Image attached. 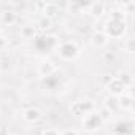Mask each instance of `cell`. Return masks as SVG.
<instances>
[{"instance_id":"obj_24","label":"cell","mask_w":135,"mask_h":135,"mask_svg":"<svg viewBox=\"0 0 135 135\" xmlns=\"http://www.w3.org/2000/svg\"><path fill=\"white\" fill-rule=\"evenodd\" d=\"M45 5H46V2H37L35 3V8H38L40 10V13L43 11V8H45Z\"/></svg>"},{"instance_id":"obj_18","label":"cell","mask_w":135,"mask_h":135,"mask_svg":"<svg viewBox=\"0 0 135 135\" xmlns=\"http://www.w3.org/2000/svg\"><path fill=\"white\" fill-rule=\"evenodd\" d=\"M113 132H118V133H122V135H130L132 133V126L127 124V122H119V124H116Z\"/></svg>"},{"instance_id":"obj_7","label":"cell","mask_w":135,"mask_h":135,"mask_svg":"<svg viewBox=\"0 0 135 135\" xmlns=\"http://www.w3.org/2000/svg\"><path fill=\"white\" fill-rule=\"evenodd\" d=\"M57 70V67L52 60H43L40 65H38V75L43 76V78H49L56 73Z\"/></svg>"},{"instance_id":"obj_22","label":"cell","mask_w":135,"mask_h":135,"mask_svg":"<svg viewBox=\"0 0 135 135\" xmlns=\"http://www.w3.org/2000/svg\"><path fill=\"white\" fill-rule=\"evenodd\" d=\"M41 135H60V132L56 130V129H52V127H49V129H43Z\"/></svg>"},{"instance_id":"obj_21","label":"cell","mask_w":135,"mask_h":135,"mask_svg":"<svg viewBox=\"0 0 135 135\" xmlns=\"http://www.w3.org/2000/svg\"><path fill=\"white\" fill-rule=\"evenodd\" d=\"M110 19H114V21H126V15L124 11L119 8V10H113L111 15H110Z\"/></svg>"},{"instance_id":"obj_8","label":"cell","mask_w":135,"mask_h":135,"mask_svg":"<svg viewBox=\"0 0 135 135\" xmlns=\"http://www.w3.org/2000/svg\"><path fill=\"white\" fill-rule=\"evenodd\" d=\"M91 43H92L94 48L102 49V48H105V46L110 43V38L103 33V30H97V32H94V33L91 35Z\"/></svg>"},{"instance_id":"obj_4","label":"cell","mask_w":135,"mask_h":135,"mask_svg":"<svg viewBox=\"0 0 135 135\" xmlns=\"http://www.w3.org/2000/svg\"><path fill=\"white\" fill-rule=\"evenodd\" d=\"M92 111H95V103L91 99H80L70 105V113L73 116H84Z\"/></svg>"},{"instance_id":"obj_30","label":"cell","mask_w":135,"mask_h":135,"mask_svg":"<svg viewBox=\"0 0 135 135\" xmlns=\"http://www.w3.org/2000/svg\"><path fill=\"white\" fill-rule=\"evenodd\" d=\"M7 135H15V133H7Z\"/></svg>"},{"instance_id":"obj_9","label":"cell","mask_w":135,"mask_h":135,"mask_svg":"<svg viewBox=\"0 0 135 135\" xmlns=\"http://www.w3.org/2000/svg\"><path fill=\"white\" fill-rule=\"evenodd\" d=\"M116 103H118V108L119 110H124V111H130L133 108V97L127 92L121 94L116 97Z\"/></svg>"},{"instance_id":"obj_10","label":"cell","mask_w":135,"mask_h":135,"mask_svg":"<svg viewBox=\"0 0 135 135\" xmlns=\"http://www.w3.org/2000/svg\"><path fill=\"white\" fill-rule=\"evenodd\" d=\"M107 88V91H108V94L110 95H113V97H118V95H121V94H124L126 92V88L113 76L110 81H108V84L105 86Z\"/></svg>"},{"instance_id":"obj_14","label":"cell","mask_w":135,"mask_h":135,"mask_svg":"<svg viewBox=\"0 0 135 135\" xmlns=\"http://www.w3.org/2000/svg\"><path fill=\"white\" fill-rule=\"evenodd\" d=\"M37 35H38V30L35 24H26L21 27V37L24 40H35Z\"/></svg>"},{"instance_id":"obj_28","label":"cell","mask_w":135,"mask_h":135,"mask_svg":"<svg viewBox=\"0 0 135 135\" xmlns=\"http://www.w3.org/2000/svg\"><path fill=\"white\" fill-rule=\"evenodd\" d=\"M7 133H8V132H7L5 129H0V135H7Z\"/></svg>"},{"instance_id":"obj_26","label":"cell","mask_w":135,"mask_h":135,"mask_svg":"<svg viewBox=\"0 0 135 135\" xmlns=\"http://www.w3.org/2000/svg\"><path fill=\"white\" fill-rule=\"evenodd\" d=\"M5 45H7V41H5V38L0 35V51H2L3 48H5Z\"/></svg>"},{"instance_id":"obj_3","label":"cell","mask_w":135,"mask_h":135,"mask_svg":"<svg viewBox=\"0 0 135 135\" xmlns=\"http://www.w3.org/2000/svg\"><path fill=\"white\" fill-rule=\"evenodd\" d=\"M127 32V22L126 21H114L108 19L103 26V33L111 40V38H122Z\"/></svg>"},{"instance_id":"obj_20","label":"cell","mask_w":135,"mask_h":135,"mask_svg":"<svg viewBox=\"0 0 135 135\" xmlns=\"http://www.w3.org/2000/svg\"><path fill=\"white\" fill-rule=\"evenodd\" d=\"M97 114H99V118L102 119V122H103V124H105V122H108V121L111 119V116H113V113H111L110 110L103 108V107H102V108L97 111Z\"/></svg>"},{"instance_id":"obj_2","label":"cell","mask_w":135,"mask_h":135,"mask_svg":"<svg viewBox=\"0 0 135 135\" xmlns=\"http://www.w3.org/2000/svg\"><path fill=\"white\" fill-rule=\"evenodd\" d=\"M33 46L40 52H49V51H56V48L59 46V40L52 33H41L37 35V38L33 40Z\"/></svg>"},{"instance_id":"obj_6","label":"cell","mask_w":135,"mask_h":135,"mask_svg":"<svg viewBox=\"0 0 135 135\" xmlns=\"http://www.w3.org/2000/svg\"><path fill=\"white\" fill-rule=\"evenodd\" d=\"M41 118H43V113H41V110L37 108V107H29V108H26V110L22 111V119H24L27 124H35V122H38Z\"/></svg>"},{"instance_id":"obj_19","label":"cell","mask_w":135,"mask_h":135,"mask_svg":"<svg viewBox=\"0 0 135 135\" xmlns=\"http://www.w3.org/2000/svg\"><path fill=\"white\" fill-rule=\"evenodd\" d=\"M122 48H124V51H126L127 54H133V52H135V40H133L132 37L126 38V41L122 43Z\"/></svg>"},{"instance_id":"obj_5","label":"cell","mask_w":135,"mask_h":135,"mask_svg":"<svg viewBox=\"0 0 135 135\" xmlns=\"http://www.w3.org/2000/svg\"><path fill=\"white\" fill-rule=\"evenodd\" d=\"M81 126H83V129H84L86 132L92 133V132H97V130L103 126V122H102V119L99 118L97 111H92V113H88V114L83 116Z\"/></svg>"},{"instance_id":"obj_11","label":"cell","mask_w":135,"mask_h":135,"mask_svg":"<svg viewBox=\"0 0 135 135\" xmlns=\"http://www.w3.org/2000/svg\"><path fill=\"white\" fill-rule=\"evenodd\" d=\"M88 13H89L92 18H95V19L102 18L103 13H105V3H103V2H92V3H89Z\"/></svg>"},{"instance_id":"obj_17","label":"cell","mask_w":135,"mask_h":135,"mask_svg":"<svg viewBox=\"0 0 135 135\" xmlns=\"http://www.w3.org/2000/svg\"><path fill=\"white\" fill-rule=\"evenodd\" d=\"M103 108H107V110H110L111 113H114V111L118 110L116 97H113V95H108V97H105V100H103Z\"/></svg>"},{"instance_id":"obj_13","label":"cell","mask_w":135,"mask_h":135,"mask_svg":"<svg viewBox=\"0 0 135 135\" xmlns=\"http://www.w3.org/2000/svg\"><path fill=\"white\" fill-rule=\"evenodd\" d=\"M59 11H60V8H59V5L57 3H54V2H46V5H45V8H43V16L45 18H48V19H54L57 15H59Z\"/></svg>"},{"instance_id":"obj_29","label":"cell","mask_w":135,"mask_h":135,"mask_svg":"<svg viewBox=\"0 0 135 135\" xmlns=\"http://www.w3.org/2000/svg\"><path fill=\"white\" fill-rule=\"evenodd\" d=\"M110 135H122V133H118V132H111Z\"/></svg>"},{"instance_id":"obj_12","label":"cell","mask_w":135,"mask_h":135,"mask_svg":"<svg viewBox=\"0 0 135 135\" xmlns=\"http://www.w3.org/2000/svg\"><path fill=\"white\" fill-rule=\"evenodd\" d=\"M126 89L127 88H130L132 84H133V75L129 72V70H119L118 73H116V76H114Z\"/></svg>"},{"instance_id":"obj_15","label":"cell","mask_w":135,"mask_h":135,"mask_svg":"<svg viewBox=\"0 0 135 135\" xmlns=\"http://www.w3.org/2000/svg\"><path fill=\"white\" fill-rule=\"evenodd\" d=\"M16 21H18V15L13 10H5L0 13V22L3 26H13Z\"/></svg>"},{"instance_id":"obj_16","label":"cell","mask_w":135,"mask_h":135,"mask_svg":"<svg viewBox=\"0 0 135 135\" xmlns=\"http://www.w3.org/2000/svg\"><path fill=\"white\" fill-rule=\"evenodd\" d=\"M37 30L38 32H41V33H46L51 27H52V21L51 19H48V18H45V16H41L38 21H37Z\"/></svg>"},{"instance_id":"obj_1","label":"cell","mask_w":135,"mask_h":135,"mask_svg":"<svg viewBox=\"0 0 135 135\" xmlns=\"http://www.w3.org/2000/svg\"><path fill=\"white\" fill-rule=\"evenodd\" d=\"M56 52L62 60H75L80 56V46L73 40H67L59 43V46L56 48Z\"/></svg>"},{"instance_id":"obj_23","label":"cell","mask_w":135,"mask_h":135,"mask_svg":"<svg viewBox=\"0 0 135 135\" xmlns=\"http://www.w3.org/2000/svg\"><path fill=\"white\" fill-rule=\"evenodd\" d=\"M60 135H80L75 129H67V130H64V132H60Z\"/></svg>"},{"instance_id":"obj_25","label":"cell","mask_w":135,"mask_h":135,"mask_svg":"<svg viewBox=\"0 0 135 135\" xmlns=\"http://www.w3.org/2000/svg\"><path fill=\"white\" fill-rule=\"evenodd\" d=\"M111 78H113V76H108V75H103V78H102V83H103V84L107 86V84H108V81H110Z\"/></svg>"},{"instance_id":"obj_27","label":"cell","mask_w":135,"mask_h":135,"mask_svg":"<svg viewBox=\"0 0 135 135\" xmlns=\"http://www.w3.org/2000/svg\"><path fill=\"white\" fill-rule=\"evenodd\" d=\"M105 59H107V60H113V59H114V56H113L111 52H105Z\"/></svg>"}]
</instances>
